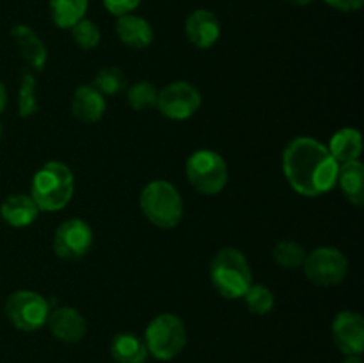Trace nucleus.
<instances>
[{"label":"nucleus","instance_id":"nucleus-20","mask_svg":"<svg viewBox=\"0 0 364 363\" xmlns=\"http://www.w3.org/2000/svg\"><path fill=\"white\" fill-rule=\"evenodd\" d=\"M110 356L116 363H144L148 359V349L137 335L117 333L110 342Z\"/></svg>","mask_w":364,"mask_h":363},{"label":"nucleus","instance_id":"nucleus-17","mask_svg":"<svg viewBox=\"0 0 364 363\" xmlns=\"http://www.w3.org/2000/svg\"><path fill=\"white\" fill-rule=\"evenodd\" d=\"M38 214L39 209L31 194H11L0 205V216L13 228L31 226Z\"/></svg>","mask_w":364,"mask_h":363},{"label":"nucleus","instance_id":"nucleus-1","mask_svg":"<svg viewBox=\"0 0 364 363\" xmlns=\"http://www.w3.org/2000/svg\"><path fill=\"white\" fill-rule=\"evenodd\" d=\"M340 164L326 144L315 137L301 135L291 139L283 152V173L297 194L316 198L333 191Z\"/></svg>","mask_w":364,"mask_h":363},{"label":"nucleus","instance_id":"nucleus-29","mask_svg":"<svg viewBox=\"0 0 364 363\" xmlns=\"http://www.w3.org/2000/svg\"><path fill=\"white\" fill-rule=\"evenodd\" d=\"M333 9L341 11V13H352V11H359L363 7L364 0H323Z\"/></svg>","mask_w":364,"mask_h":363},{"label":"nucleus","instance_id":"nucleus-28","mask_svg":"<svg viewBox=\"0 0 364 363\" xmlns=\"http://www.w3.org/2000/svg\"><path fill=\"white\" fill-rule=\"evenodd\" d=\"M102 2L105 9L112 13L114 16H123V14L134 13L141 0H102Z\"/></svg>","mask_w":364,"mask_h":363},{"label":"nucleus","instance_id":"nucleus-3","mask_svg":"<svg viewBox=\"0 0 364 363\" xmlns=\"http://www.w3.org/2000/svg\"><path fill=\"white\" fill-rule=\"evenodd\" d=\"M210 280L224 299H242L252 285V270L244 253L237 248H223L210 263Z\"/></svg>","mask_w":364,"mask_h":363},{"label":"nucleus","instance_id":"nucleus-21","mask_svg":"<svg viewBox=\"0 0 364 363\" xmlns=\"http://www.w3.org/2000/svg\"><path fill=\"white\" fill-rule=\"evenodd\" d=\"M89 0H50V13L59 28H71L85 18Z\"/></svg>","mask_w":364,"mask_h":363},{"label":"nucleus","instance_id":"nucleus-9","mask_svg":"<svg viewBox=\"0 0 364 363\" xmlns=\"http://www.w3.org/2000/svg\"><path fill=\"white\" fill-rule=\"evenodd\" d=\"M156 107L169 120L183 121L194 116L201 107V93L191 82L176 80L159 91Z\"/></svg>","mask_w":364,"mask_h":363},{"label":"nucleus","instance_id":"nucleus-4","mask_svg":"<svg viewBox=\"0 0 364 363\" xmlns=\"http://www.w3.org/2000/svg\"><path fill=\"white\" fill-rule=\"evenodd\" d=\"M139 205L146 219L155 226L169 230L183 217V199L171 182L153 180L141 191Z\"/></svg>","mask_w":364,"mask_h":363},{"label":"nucleus","instance_id":"nucleus-7","mask_svg":"<svg viewBox=\"0 0 364 363\" xmlns=\"http://www.w3.org/2000/svg\"><path fill=\"white\" fill-rule=\"evenodd\" d=\"M50 302L34 290H16L7 298L6 315L20 331H36L48 320Z\"/></svg>","mask_w":364,"mask_h":363},{"label":"nucleus","instance_id":"nucleus-16","mask_svg":"<svg viewBox=\"0 0 364 363\" xmlns=\"http://www.w3.org/2000/svg\"><path fill=\"white\" fill-rule=\"evenodd\" d=\"M11 36H13L18 52L27 60L28 66L32 70L41 71L48 59V52H46V46L41 38L28 25H14L11 28Z\"/></svg>","mask_w":364,"mask_h":363},{"label":"nucleus","instance_id":"nucleus-14","mask_svg":"<svg viewBox=\"0 0 364 363\" xmlns=\"http://www.w3.org/2000/svg\"><path fill=\"white\" fill-rule=\"evenodd\" d=\"M107 109L105 96L91 84L78 85L71 98V112L82 123H98Z\"/></svg>","mask_w":364,"mask_h":363},{"label":"nucleus","instance_id":"nucleus-25","mask_svg":"<svg viewBox=\"0 0 364 363\" xmlns=\"http://www.w3.org/2000/svg\"><path fill=\"white\" fill-rule=\"evenodd\" d=\"M242 299L247 305L249 312L256 313V315H267V313L272 312L274 305H276L274 292L269 287H265V285L252 283Z\"/></svg>","mask_w":364,"mask_h":363},{"label":"nucleus","instance_id":"nucleus-33","mask_svg":"<svg viewBox=\"0 0 364 363\" xmlns=\"http://www.w3.org/2000/svg\"><path fill=\"white\" fill-rule=\"evenodd\" d=\"M0 139H2V127H0Z\"/></svg>","mask_w":364,"mask_h":363},{"label":"nucleus","instance_id":"nucleus-11","mask_svg":"<svg viewBox=\"0 0 364 363\" xmlns=\"http://www.w3.org/2000/svg\"><path fill=\"white\" fill-rule=\"evenodd\" d=\"M333 340L343 354H363L364 351V319L358 312L345 310L333 320Z\"/></svg>","mask_w":364,"mask_h":363},{"label":"nucleus","instance_id":"nucleus-6","mask_svg":"<svg viewBox=\"0 0 364 363\" xmlns=\"http://www.w3.org/2000/svg\"><path fill=\"white\" fill-rule=\"evenodd\" d=\"M185 174L192 187L206 196H215L226 187V160L217 152L208 148L196 149L185 164Z\"/></svg>","mask_w":364,"mask_h":363},{"label":"nucleus","instance_id":"nucleus-27","mask_svg":"<svg viewBox=\"0 0 364 363\" xmlns=\"http://www.w3.org/2000/svg\"><path fill=\"white\" fill-rule=\"evenodd\" d=\"M71 31V38L77 43L80 48L91 50L96 48L102 41V32H100V27L95 23V21L87 20V18H82L78 23H75Z\"/></svg>","mask_w":364,"mask_h":363},{"label":"nucleus","instance_id":"nucleus-8","mask_svg":"<svg viewBox=\"0 0 364 363\" xmlns=\"http://www.w3.org/2000/svg\"><path fill=\"white\" fill-rule=\"evenodd\" d=\"M302 270L311 283L318 287H334L347 276L348 260L340 249L322 246L306 255Z\"/></svg>","mask_w":364,"mask_h":363},{"label":"nucleus","instance_id":"nucleus-26","mask_svg":"<svg viewBox=\"0 0 364 363\" xmlns=\"http://www.w3.org/2000/svg\"><path fill=\"white\" fill-rule=\"evenodd\" d=\"M38 112V100H36V78L32 73H23L18 91V114L20 117H31Z\"/></svg>","mask_w":364,"mask_h":363},{"label":"nucleus","instance_id":"nucleus-32","mask_svg":"<svg viewBox=\"0 0 364 363\" xmlns=\"http://www.w3.org/2000/svg\"><path fill=\"white\" fill-rule=\"evenodd\" d=\"M284 2L290 4V6H295V7H304V6H309L313 0H284Z\"/></svg>","mask_w":364,"mask_h":363},{"label":"nucleus","instance_id":"nucleus-18","mask_svg":"<svg viewBox=\"0 0 364 363\" xmlns=\"http://www.w3.org/2000/svg\"><path fill=\"white\" fill-rule=\"evenodd\" d=\"M336 184L348 203L355 206L364 205V166L361 160L340 164Z\"/></svg>","mask_w":364,"mask_h":363},{"label":"nucleus","instance_id":"nucleus-22","mask_svg":"<svg viewBox=\"0 0 364 363\" xmlns=\"http://www.w3.org/2000/svg\"><path fill=\"white\" fill-rule=\"evenodd\" d=\"M306 249L302 248V244L295 241H281L274 246L272 249V258L283 269H301L302 263L306 258Z\"/></svg>","mask_w":364,"mask_h":363},{"label":"nucleus","instance_id":"nucleus-19","mask_svg":"<svg viewBox=\"0 0 364 363\" xmlns=\"http://www.w3.org/2000/svg\"><path fill=\"white\" fill-rule=\"evenodd\" d=\"M327 149L333 155L338 164L350 162V160H359L363 153V135L355 128L345 127L340 128L336 134L331 135V141Z\"/></svg>","mask_w":364,"mask_h":363},{"label":"nucleus","instance_id":"nucleus-2","mask_svg":"<svg viewBox=\"0 0 364 363\" xmlns=\"http://www.w3.org/2000/svg\"><path fill=\"white\" fill-rule=\"evenodd\" d=\"M75 177L70 167L59 160H48L32 177L31 198L39 212H59L71 201Z\"/></svg>","mask_w":364,"mask_h":363},{"label":"nucleus","instance_id":"nucleus-23","mask_svg":"<svg viewBox=\"0 0 364 363\" xmlns=\"http://www.w3.org/2000/svg\"><path fill=\"white\" fill-rule=\"evenodd\" d=\"M91 85L103 96H116L127 88V75L116 66L102 68L95 75V80Z\"/></svg>","mask_w":364,"mask_h":363},{"label":"nucleus","instance_id":"nucleus-13","mask_svg":"<svg viewBox=\"0 0 364 363\" xmlns=\"http://www.w3.org/2000/svg\"><path fill=\"white\" fill-rule=\"evenodd\" d=\"M46 324L53 337L66 344H77L85 337V331H87L84 315L71 306H60L50 312Z\"/></svg>","mask_w":364,"mask_h":363},{"label":"nucleus","instance_id":"nucleus-15","mask_svg":"<svg viewBox=\"0 0 364 363\" xmlns=\"http://www.w3.org/2000/svg\"><path fill=\"white\" fill-rule=\"evenodd\" d=\"M116 34L123 45L134 50L148 48L153 41V27L149 21L134 13L117 16Z\"/></svg>","mask_w":364,"mask_h":363},{"label":"nucleus","instance_id":"nucleus-12","mask_svg":"<svg viewBox=\"0 0 364 363\" xmlns=\"http://www.w3.org/2000/svg\"><path fill=\"white\" fill-rule=\"evenodd\" d=\"M185 34L196 48H212L220 38L219 18L208 9H196L185 21Z\"/></svg>","mask_w":364,"mask_h":363},{"label":"nucleus","instance_id":"nucleus-5","mask_svg":"<svg viewBox=\"0 0 364 363\" xmlns=\"http://www.w3.org/2000/svg\"><path fill=\"white\" fill-rule=\"evenodd\" d=\"M144 344L153 358L162 362L176 358L187 344L183 320L174 313H160L146 327Z\"/></svg>","mask_w":364,"mask_h":363},{"label":"nucleus","instance_id":"nucleus-30","mask_svg":"<svg viewBox=\"0 0 364 363\" xmlns=\"http://www.w3.org/2000/svg\"><path fill=\"white\" fill-rule=\"evenodd\" d=\"M6 107H7V89L6 85L0 82V114L6 110Z\"/></svg>","mask_w":364,"mask_h":363},{"label":"nucleus","instance_id":"nucleus-24","mask_svg":"<svg viewBox=\"0 0 364 363\" xmlns=\"http://www.w3.org/2000/svg\"><path fill=\"white\" fill-rule=\"evenodd\" d=\"M156 98H159V89L148 80H141L137 84L130 85L127 91L128 105L134 110H149L156 107Z\"/></svg>","mask_w":364,"mask_h":363},{"label":"nucleus","instance_id":"nucleus-10","mask_svg":"<svg viewBox=\"0 0 364 363\" xmlns=\"http://www.w3.org/2000/svg\"><path fill=\"white\" fill-rule=\"evenodd\" d=\"M95 233L84 219L71 217L60 223L53 233V251L63 260H78L89 253Z\"/></svg>","mask_w":364,"mask_h":363},{"label":"nucleus","instance_id":"nucleus-31","mask_svg":"<svg viewBox=\"0 0 364 363\" xmlns=\"http://www.w3.org/2000/svg\"><path fill=\"white\" fill-rule=\"evenodd\" d=\"M343 363H363L361 354H345Z\"/></svg>","mask_w":364,"mask_h":363}]
</instances>
